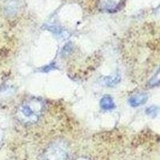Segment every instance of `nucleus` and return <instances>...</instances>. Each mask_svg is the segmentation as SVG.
<instances>
[{"label": "nucleus", "instance_id": "obj_1", "mask_svg": "<svg viewBox=\"0 0 160 160\" xmlns=\"http://www.w3.org/2000/svg\"><path fill=\"white\" fill-rule=\"evenodd\" d=\"M42 105L38 100H31L20 107L18 115L20 119L25 122H36L42 111Z\"/></svg>", "mask_w": 160, "mask_h": 160}, {"label": "nucleus", "instance_id": "obj_2", "mask_svg": "<svg viewBox=\"0 0 160 160\" xmlns=\"http://www.w3.org/2000/svg\"><path fill=\"white\" fill-rule=\"evenodd\" d=\"M148 95L146 94H138V95H135V96L131 97L130 98L129 102L132 107H138L139 105H142V104L145 103L147 101H148Z\"/></svg>", "mask_w": 160, "mask_h": 160}, {"label": "nucleus", "instance_id": "obj_3", "mask_svg": "<svg viewBox=\"0 0 160 160\" xmlns=\"http://www.w3.org/2000/svg\"><path fill=\"white\" fill-rule=\"evenodd\" d=\"M100 105L104 110H111L115 108V103L114 101L109 95H105L102 98L100 101Z\"/></svg>", "mask_w": 160, "mask_h": 160}, {"label": "nucleus", "instance_id": "obj_4", "mask_svg": "<svg viewBox=\"0 0 160 160\" xmlns=\"http://www.w3.org/2000/svg\"><path fill=\"white\" fill-rule=\"evenodd\" d=\"M119 77L118 76H113V77H108L107 79L105 80L106 84L108 86H114L119 82Z\"/></svg>", "mask_w": 160, "mask_h": 160}, {"label": "nucleus", "instance_id": "obj_5", "mask_svg": "<svg viewBox=\"0 0 160 160\" xmlns=\"http://www.w3.org/2000/svg\"><path fill=\"white\" fill-rule=\"evenodd\" d=\"M157 113H158V108L154 107V106L147 109V114H148V115L152 114V115L154 116V114H157Z\"/></svg>", "mask_w": 160, "mask_h": 160}]
</instances>
